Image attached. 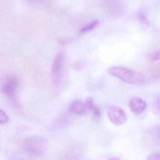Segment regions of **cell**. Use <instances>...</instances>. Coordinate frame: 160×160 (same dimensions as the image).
<instances>
[{
  "instance_id": "cell-1",
  "label": "cell",
  "mask_w": 160,
  "mask_h": 160,
  "mask_svg": "<svg viewBox=\"0 0 160 160\" xmlns=\"http://www.w3.org/2000/svg\"><path fill=\"white\" fill-rule=\"evenodd\" d=\"M108 72L112 76L132 85L142 86L147 81L146 78L142 74L123 67H112L108 69Z\"/></svg>"
},
{
  "instance_id": "cell-2",
  "label": "cell",
  "mask_w": 160,
  "mask_h": 160,
  "mask_svg": "<svg viewBox=\"0 0 160 160\" xmlns=\"http://www.w3.org/2000/svg\"><path fill=\"white\" fill-rule=\"evenodd\" d=\"M47 147L48 142L45 138L33 137L27 138L24 141L22 148L28 156L38 157L45 153Z\"/></svg>"
},
{
  "instance_id": "cell-3",
  "label": "cell",
  "mask_w": 160,
  "mask_h": 160,
  "mask_svg": "<svg viewBox=\"0 0 160 160\" xmlns=\"http://www.w3.org/2000/svg\"><path fill=\"white\" fill-rule=\"evenodd\" d=\"M64 61L63 53L60 52L55 56L51 70V80L55 86H58L61 80Z\"/></svg>"
},
{
  "instance_id": "cell-4",
  "label": "cell",
  "mask_w": 160,
  "mask_h": 160,
  "mask_svg": "<svg viewBox=\"0 0 160 160\" xmlns=\"http://www.w3.org/2000/svg\"><path fill=\"white\" fill-rule=\"evenodd\" d=\"M107 115L110 121L117 126L122 125L127 120V116L124 110L116 106L108 107Z\"/></svg>"
},
{
  "instance_id": "cell-5",
  "label": "cell",
  "mask_w": 160,
  "mask_h": 160,
  "mask_svg": "<svg viewBox=\"0 0 160 160\" xmlns=\"http://www.w3.org/2000/svg\"><path fill=\"white\" fill-rule=\"evenodd\" d=\"M18 85V80L15 77L12 76L9 77L2 85V92L12 98L16 92Z\"/></svg>"
},
{
  "instance_id": "cell-6",
  "label": "cell",
  "mask_w": 160,
  "mask_h": 160,
  "mask_svg": "<svg viewBox=\"0 0 160 160\" xmlns=\"http://www.w3.org/2000/svg\"><path fill=\"white\" fill-rule=\"evenodd\" d=\"M129 107L131 111L135 115L142 114L146 110L147 104L145 101L138 97H134L130 99Z\"/></svg>"
},
{
  "instance_id": "cell-7",
  "label": "cell",
  "mask_w": 160,
  "mask_h": 160,
  "mask_svg": "<svg viewBox=\"0 0 160 160\" xmlns=\"http://www.w3.org/2000/svg\"><path fill=\"white\" fill-rule=\"evenodd\" d=\"M70 112L77 115H84L87 113V108L85 103L80 100H76L73 101L69 107Z\"/></svg>"
},
{
  "instance_id": "cell-8",
  "label": "cell",
  "mask_w": 160,
  "mask_h": 160,
  "mask_svg": "<svg viewBox=\"0 0 160 160\" xmlns=\"http://www.w3.org/2000/svg\"><path fill=\"white\" fill-rule=\"evenodd\" d=\"M85 103L88 110L91 111L94 117H100L101 116V110L95 105L93 98L91 97H88L85 100Z\"/></svg>"
},
{
  "instance_id": "cell-9",
  "label": "cell",
  "mask_w": 160,
  "mask_h": 160,
  "mask_svg": "<svg viewBox=\"0 0 160 160\" xmlns=\"http://www.w3.org/2000/svg\"><path fill=\"white\" fill-rule=\"evenodd\" d=\"M152 110L154 115L160 120V95L156 96L153 100Z\"/></svg>"
},
{
  "instance_id": "cell-10",
  "label": "cell",
  "mask_w": 160,
  "mask_h": 160,
  "mask_svg": "<svg viewBox=\"0 0 160 160\" xmlns=\"http://www.w3.org/2000/svg\"><path fill=\"white\" fill-rule=\"evenodd\" d=\"M138 18L144 28L148 29L150 27V24L149 20L144 13L142 12L138 13Z\"/></svg>"
},
{
  "instance_id": "cell-11",
  "label": "cell",
  "mask_w": 160,
  "mask_h": 160,
  "mask_svg": "<svg viewBox=\"0 0 160 160\" xmlns=\"http://www.w3.org/2000/svg\"><path fill=\"white\" fill-rule=\"evenodd\" d=\"M151 77L153 79H157L160 78V63L154 65L150 70Z\"/></svg>"
},
{
  "instance_id": "cell-12",
  "label": "cell",
  "mask_w": 160,
  "mask_h": 160,
  "mask_svg": "<svg viewBox=\"0 0 160 160\" xmlns=\"http://www.w3.org/2000/svg\"><path fill=\"white\" fill-rule=\"evenodd\" d=\"M99 24V21L98 20H94L82 28L81 29V32H86L92 31V30L95 29Z\"/></svg>"
},
{
  "instance_id": "cell-13",
  "label": "cell",
  "mask_w": 160,
  "mask_h": 160,
  "mask_svg": "<svg viewBox=\"0 0 160 160\" xmlns=\"http://www.w3.org/2000/svg\"><path fill=\"white\" fill-rule=\"evenodd\" d=\"M150 134L154 140L160 143V126L152 128L150 131Z\"/></svg>"
},
{
  "instance_id": "cell-14",
  "label": "cell",
  "mask_w": 160,
  "mask_h": 160,
  "mask_svg": "<svg viewBox=\"0 0 160 160\" xmlns=\"http://www.w3.org/2000/svg\"><path fill=\"white\" fill-rule=\"evenodd\" d=\"M148 58L151 62H156L160 60V50L154 51L148 55Z\"/></svg>"
},
{
  "instance_id": "cell-15",
  "label": "cell",
  "mask_w": 160,
  "mask_h": 160,
  "mask_svg": "<svg viewBox=\"0 0 160 160\" xmlns=\"http://www.w3.org/2000/svg\"><path fill=\"white\" fill-rule=\"evenodd\" d=\"M9 122V117L2 109H0V123L5 124Z\"/></svg>"
},
{
  "instance_id": "cell-16",
  "label": "cell",
  "mask_w": 160,
  "mask_h": 160,
  "mask_svg": "<svg viewBox=\"0 0 160 160\" xmlns=\"http://www.w3.org/2000/svg\"><path fill=\"white\" fill-rule=\"evenodd\" d=\"M73 41L72 37H65L60 38L58 40V43L60 45L63 46L69 44Z\"/></svg>"
},
{
  "instance_id": "cell-17",
  "label": "cell",
  "mask_w": 160,
  "mask_h": 160,
  "mask_svg": "<svg viewBox=\"0 0 160 160\" xmlns=\"http://www.w3.org/2000/svg\"><path fill=\"white\" fill-rule=\"evenodd\" d=\"M146 160H160V152H154L150 153L147 156Z\"/></svg>"
},
{
  "instance_id": "cell-18",
  "label": "cell",
  "mask_w": 160,
  "mask_h": 160,
  "mask_svg": "<svg viewBox=\"0 0 160 160\" xmlns=\"http://www.w3.org/2000/svg\"><path fill=\"white\" fill-rule=\"evenodd\" d=\"M109 159H110V160H118V159H119V158H118V157H111V158H109Z\"/></svg>"
}]
</instances>
